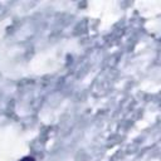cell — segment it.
<instances>
[{
	"label": "cell",
	"mask_w": 161,
	"mask_h": 161,
	"mask_svg": "<svg viewBox=\"0 0 161 161\" xmlns=\"http://www.w3.org/2000/svg\"><path fill=\"white\" fill-rule=\"evenodd\" d=\"M20 161H35L33 157H30V156H26V157H23Z\"/></svg>",
	"instance_id": "1"
}]
</instances>
